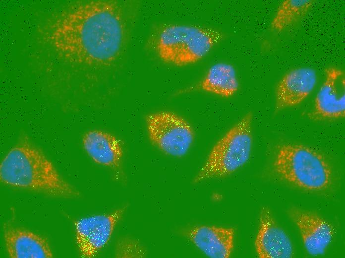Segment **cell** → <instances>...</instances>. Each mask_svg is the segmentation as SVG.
<instances>
[{
	"instance_id": "1",
	"label": "cell",
	"mask_w": 345,
	"mask_h": 258,
	"mask_svg": "<svg viewBox=\"0 0 345 258\" xmlns=\"http://www.w3.org/2000/svg\"><path fill=\"white\" fill-rule=\"evenodd\" d=\"M128 18L123 3L118 0H78L51 15L41 33L66 61L87 67H106L122 53Z\"/></svg>"
},
{
	"instance_id": "2",
	"label": "cell",
	"mask_w": 345,
	"mask_h": 258,
	"mask_svg": "<svg viewBox=\"0 0 345 258\" xmlns=\"http://www.w3.org/2000/svg\"><path fill=\"white\" fill-rule=\"evenodd\" d=\"M0 179L9 186L60 198H76L80 192L59 173L45 154L22 138L2 160Z\"/></svg>"
},
{
	"instance_id": "3",
	"label": "cell",
	"mask_w": 345,
	"mask_h": 258,
	"mask_svg": "<svg viewBox=\"0 0 345 258\" xmlns=\"http://www.w3.org/2000/svg\"><path fill=\"white\" fill-rule=\"evenodd\" d=\"M272 169L283 181L300 189L321 192L332 185V168L319 151L303 144L282 142L275 146Z\"/></svg>"
},
{
	"instance_id": "4",
	"label": "cell",
	"mask_w": 345,
	"mask_h": 258,
	"mask_svg": "<svg viewBox=\"0 0 345 258\" xmlns=\"http://www.w3.org/2000/svg\"><path fill=\"white\" fill-rule=\"evenodd\" d=\"M213 28L190 24H166L153 34L151 44L163 62L176 66L195 64L204 58L223 38Z\"/></svg>"
},
{
	"instance_id": "5",
	"label": "cell",
	"mask_w": 345,
	"mask_h": 258,
	"mask_svg": "<svg viewBox=\"0 0 345 258\" xmlns=\"http://www.w3.org/2000/svg\"><path fill=\"white\" fill-rule=\"evenodd\" d=\"M253 115L248 112L214 145L195 176L194 184L228 176L249 160L253 145Z\"/></svg>"
},
{
	"instance_id": "6",
	"label": "cell",
	"mask_w": 345,
	"mask_h": 258,
	"mask_svg": "<svg viewBox=\"0 0 345 258\" xmlns=\"http://www.w3.org/2000/svg\"><path fill=\"white\" fill-rule=\"evenodd\" d=\"M145 122L151 143L163 153L179 158L190 150L195 131L181 116L171 111H159L148 115Z\"/></svg>"
},
{
	"instance_id": "7",
	"label": "cell",
	"mask_w": 345,
	"mask_h": 258,
	"mask_svg": "<svg viewBox=\"0 0 345 258\" xmlns=\"http://www.w3.org/2000/svg\"><path fill=\"white\" fill-rule=\"evenodd\" d=\"M127 206L110 214L83 218L74 222L75 239L79 256L93 258L109 243L115 228Z\"/></svg>"
},
{
	"instance_id": "8",
	"label": "cell",
	"mask_w": 345,
	"mask_h": 258,
	"mask_svg": "<svg viewBox=\"0 0 345 258\" xmlns=\"http://www.w3.org/2000/svg\"><path fill=\"white\" fill-rule=\"evenodd\" d=\"M325 78L316 96L310 118L314 120L337 119L345 116V76L337 67L325 70Z\"/></svg>"
},
{
	"instance_id": "9",
	"label": "cell",
	"mask_w": 345,
	"mask_h": 258,
	"mask_svg": "<svg viewBox=\"0 0 345 258\" xmlns=\"http://www.w3.org/2000/svg\"><path fill=\"white\" fill-rule=\"evenodd\" d=\"M288 213L297 227L307 253L314 257L324 255L334 238L333 225L310 211L291 207Z\"/></svg>"
},
{
	"instance_id": "10",
	"label": "cell",
	"mask_w": 345,
	"mask_h": 258,
	"mask_svg": "<svg viewBox=\"0 0 345 258\" xmlns=\"http://www.w3.org/2000/svg\"><path fill=\"white\" fill-rule=\"evenodd\" d=\"M254 246L259 258H290L294 256L290 239L277 223L268 207L263 206L260 210Z\"/></svg>"
},
{
	"instance_id": "11",
	"label": "cell",
	"mask_w": 345,
	"mask_h": 258,
	"mask_svg": "<svg viewBox=\"0 0 345 258\" xmlns=\"http://www.w3.org/2000/svg\"><path fill=\"white\" fill-rule=\"evenodd\" d=\"M317 81L316 72L310 67L296 68L285 73L275 88V112L300 104L313 91Z\"/></svg>"
},
{
	"instance_id": "12",
	"label": "cell",
	"mask_w": 345,
	"mask_h": 258,
	"mask_svg": "<svg viewBox=\"0 0 345 258\" xmlns=\"http://www.w3.org/2000/svg\"><path fill=\"white\" fill-rule=\"evenodd\" d=\"M184 235L209 258H229L233 251L235 230L232 227L201 225L185 231Z\"/></svg>"
},
{
	"instance_id": "13",
	"label": "cell",
	"mask_w": 345,
	"mask_h": 258,
	"mask_svg": "<svg viewBox=\"0 0 345 258\" xmlns=\"http://www.w3.org/2000/svg\"><path fill=\"white\" fill-rule=\"evenodd\" d=\"M7 253L11 258H51L54 255L47 239L31 231L6 223L3 226Z\"/></svg>"
},
{
	"instance_id": "14",
	"label": "cell",
	"mask_w": 345,
	"mask_h": 258,
	"mask_svg": "<svg viewBox=\"0 0 345 258\" xmlns=\"http://www.w3.org/2000/svg\"><path fill=\"white\" fill-rule=\"evenodd\" d=\"M82 145L88 156L96 163L113 168H118L123 156L121 141L109 132L92 129L86 132Z\"/></svg>"
},
{
	"instance_id": "15",
	"label": "cell",
	"mask_w": 345,
	"mask_h": 258,
	"mask_svg": "<svg viewBox=\"0 0 345 258\" xmlns=\"http://www.w3.org/2000/svg\"><path fill=\"white\" fill-rule=\"evenodd\" d=\"M239 87V83L234 66L228 63L220 62L212 65L195 85L180 93L198 90L229 98L237 92Z\"/></svg>"
},
{
	"instance_id": "16",
	"label": "cell",
	"mask_w": 345,
	"mask_h": 258,
	"mask_svg": "<svg viewBox=\"0 0 345 258\" xmlns=\"http://www.w3.org/2000/svg\"><path fill=\"white\" fill-rule=\"evenodd\" d=\"M315 1L312 0H285L279 6L271 23V28L281 32L303 17Z\"/></svg>"
},
{
	"instance_id": "17",
	"label": "cell",
	"mask_w": 345,
	"mask_h": 258,
	"mask_svg": "<svg viewBox=\"0 0 345 258\" xmlns=\"http://www.w3.org/2000/svg\"><path fill=\"white\" fill-rule=\"evenodd\" d=\"M146 255L145 248L134 239L124 237L116 244L115 256L117 258H143Z\"/></svg>"
}]
</instances>
